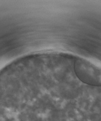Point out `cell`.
<instances>
[{
  "mask_svg": "<svg viewBox=\"0 0 101 121\" xmlns=\"http://www.w3.org/2000/svg\"><path fill=\"white\" fill-rule=\"evenodd\" d=\"M75 71L78 78L85 83L101 84V70L85 60H78Z\"/></svg>",
  "mask_w": 101,
  "mask_h": 121,
  "instance_id": "1",
  "label": "cell"
}]
</instances>
